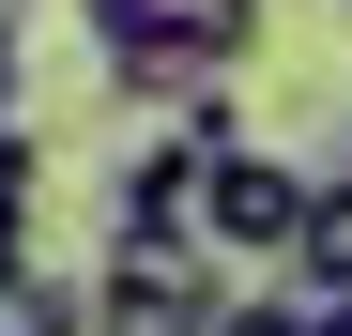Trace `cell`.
Returning a JSON list of instances; mask_svg holds the SVG:
<instances>
[{
	"label": "cell",
	"mask_w": 352,
	"mask_h": 336,
	"mask_svg": "<svg viewBox=\"0 0 352 336\" xmlns=\"http://www.w3.org/2000/svg\"><path fill=\"white\" fill-rule=\"evenodd\" d=\"M291 214H307V153H261V138H230V153L199 168V245H214V260H261V275H276Z\"/></svg>",
	"instance_id": "2"
},
{
	"label": "cell",
	"mask_w": 352,
	"mask_h": 336,
	"mask_svg": "<svg viewBox=\"0 0 352 336\" xmlns=\"http://www.w3.org/2000/svg\"><path fill=\"white\" fill-rule=\"evenodd\" d=\"M276 291H307V306L352 291V168H307V214H291V245H276Z\"/></svg>",
	"instance_id": "4"
},
{
	"label": "cell",
	"mask_w": 352,
	"mask_h": 336,
	"mask_svg": "<svg viewBox=\"0 0 352 336\" xmlns=\"http://www.w3.org/2000/svg\"><path fill=\"white\" fill-rule=\"evenodd\" d=\"M0 123H16V77H0Z\"/></svg>",
	"instance_id": "10"
},
{
	"label": "cell",
	"mask_w": 352,
	"mask_h": 336,
	"mask_svg": "<svg viewBox=\"0 0 352 336\" xmlns=\"http://www.w3.org/2000/svg\"><path fill=\"white\" fill-rule=\"evenodd\" d=\"M230 275L199 230H107V275H92V336H214Z\"/></svg>",
	"instance_id": "1"
},
{
	"label": "cell",
	"mask_w": 352,
	"mask_h": 336,
	"mask_svg": "<svg viewBox=\"0 0 352 336\" xmlns=\"http://www.w3.org/2000/svg\"><path fill=\"white\" fill-rule=\"evenodd\" d=\"M16 31H31V0H0V77H16Z\"/></svg>",
	"instance_id": "8"
},
{
	"label": "cell",
	"mask_w": 352,
	"mask_h": 336,
	"mask_svg": "<svg viewBox=\"0 0 352 336\" xmlns=\"http://www.w3.org/2000/svg\"><path fill=\"white\" fill-rule=\"evenodd\" d=\"M214 336H307V291H230Z\"/></svg>",
	"instance_id": "7"
},
{
	"label": "cell",
	"mask_w": 352,
	"mask_h": 336,
	"mask_svg": "<svg viewBox=\"0 0 352 336\" xmlns=\"http://www.w3.org/2000/svg\"><path fill=\"white\" fill-rule=\"evenodd\" d=\"M199 168H214V138H199V123H153V138H138V168L107 184V230H199Z\"/></svg>",
	"instance_id": "3"
},
{
	"label": "cell",
	"mask_w": 352,
	"mask_h": 336,
	"mask_svg": "<svg viewBox=\"0 0 352 336\" xmlns=\"http://www.w3.org/2000/svg\"><path fill=\"white\" fill-rule=\"evenodd\" d=\"M31 199H46V153L0 123V245H31Z\"/></svg>",
	"instance_id": "6"
},
{
	"label": "cell",
	"mask_w": 352,
	"mask_h": 336,
	"mask_svg": "<svg viewBox=\"0 0 352 336\" xmlns=\"http://www.w3.org/2000/svg\"><path fill=\"white\" fill-rule=\"evenodd\" d=\"M153 16L184 31V46H199L214 77H230V62H245V46H261V0H153Z\"/></svg>",
	"instance_id": "5"
},
{
	"label": "cell",
	"mask_w": 352,
	"mask_h": 336,
	"mask_svg": "<svg viewBox=\"0 0 352 336\" xmlns=\"http://www.w3.org/2000/svg\"><path fill=\"white\" fill-rule=\"evenodd\" d=\"M307 336H352V291H337V306H307Z\"/></svg>",
	"instance_id": "9"
},
{
	"label": "cell",
	"mask_w": 352,
	"mask_h": 336,
	"mask_svg": "<svg viewBox=\"0 0 352 336\" xmlns=\"http://www.w3.org/2000/svg\"><path fill=\"white\" fill-rule=\"evenodd\" d=\"M337 16H352V0H337Z\"/></svg>",
	"instance_id": "11"
}]
</instances>
